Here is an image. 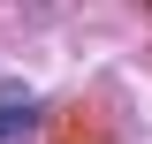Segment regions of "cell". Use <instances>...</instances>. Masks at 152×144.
Masks as SVG:
<instances>
[{"instance_id": "cell-1", "label": "cell", "mask_w": 152, "mask_h": 144, "mask_svg": "<svg viewBox=\"0 0 152 144\" xmlns=\"http://www.w3.org/2000/svg\"><path fill=\"white\" fill-rule=\"evenodd\" d=\"M31 114H38L31 84H0V144H8V137H23V129H31Z\"/></svg>"}]
</instances>
